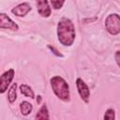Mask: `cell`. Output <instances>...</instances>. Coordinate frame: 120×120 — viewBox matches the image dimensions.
Listing matches in <instances>:
<instances>
[{
	"mask_svg": "<svg viewBox=\"0 0 120 120\" xmlns=\"http://www.w3.org/2000/svg\"><path fill=\"white\" fill-rule=\"evenodd\" d=\"M57 36L61 44L64 46L72 45L75 38L74 25L69 19L63 18L57 24Z\"/></svg>",
	"mask_w": 120,
	"mask_h": 120,
	"instance_id": "cell-1",
	"label": "cell"
},
{
	"mask_svg": "<svg viewBox=\"0 0 120 120\" xmlns=\"http://www.w3.org/2000/svg\"><path fill=\"white\" fill-rule=\"evenodd\" d=\"M51 85L53 93L62 100H69V87L68 82L60 76H54L51 79Z\"/></svg>",
	"mask_w": 120,
	"mask_h": 120,
	"instance_id": "cell-2",
	"label": "cell"
},
{
	"mask_svg": "<svg viewBox=\"0 0 120 120\" xmlns=\"http://www.w3.org/2000/svg\"><path fill=\"white\" fill-rule=\"evenodd\" d=\"M105 26L111 35H117L120 32V16L118 14H110L105 20Z\"/></svg>",
	"mask_w": 120,
	"mask_h": 120,
	"instance_id": "cell-3",
	"label": "cell"
},
{
	"mask_svg": "<svg viewBox=\"0 0 120 120\" xmlns=\"http://www.w3.org/2000/svg\"><path fill=\"white\" fill-rule=\"evenodd\" d=\"M14 70L12 68L8 69V71L4 72L2 75H1V78H0V93H5L6 90L8 89V85L10 84L11 81L13 80L14 78Z\"/></svg>",
	"mask_w": 120,
	"mask_h": 120,
	"instance_id": "cell-4",
	"label": "cell"
},
{
	"mask_svg": "<svg viewBox=\"0 0 120 120\" xmlns=\"http://www.w3.org/2000/svg\"><path fill=\"white\" fill-rule=\"evenodd\" d=\"M0 28H6V29L17 31L19 29V26L7 14L0 13Z\"/></svg>",
	"mask_w": 120,
	"mask_h": 120,
	"instance_id": "cell-5",
	"label": "cell"
},
{
	"mask_svg": "<svg viewBox=\"0 0 120 120\" xmlns=\"http://www.w3.org/2000/svg\"><path fill=\"white\" fill-rule=\"evenodd\" d=\"M76 84H77V88H78V92L82 98V100H84L85 102H88L89 100V97H90V92H89V88L86 85V83L80 78H78L76 80Z\"/></svg>",
	"mask_w": 120,
	"mask_h": 120,
	"instance_id": "cell-6",
	"label": "cell"
},
{
	"mask_svg": "<svg viewBox=\"0 0 120 120\" xmlns=\"http://www.w3.org/2000/svg\"><path fill=\"white\" fill-rule=\"evenodd\" d=\"M37 8L42 17H49L51 15V8L47 0H36Z\"/></svg>",
	"mask_w": 120,
	"mask_h": 120,
	"instance_id": "cell-7",
	"label": "cell"
},
{
	"mask_svg": "<svg viewBox=\"0 0 120 120\" xmlns=\"http://www.w3.org/2000/svg\"><path fill=\"white\" fill-rule=\"evenodd\" d=\"M30 10H31V7L27 3H22V4H19L18 6H16L15 8H13L11 9V12L18 17H23Z\"/></svg>",
	"mask_w": 120,
	"mask_h": 120,
	"instance_id": "cell-8",
	"label": "cell"
},
{
	"mask_svg": "<svg viewBox=\"0 0 120 120\" xmlns=\"http://www.w3.org/2000/svg\"><path fill=\"white\" fill-rule=\"evenodd\" d=\"M20 110H21V112L22 115H28L32 112L33 106L28 101H22L20 104Z\"/></svg>",
	"mask_w": 120,
	"mask_h": 120,
	"instance_id": "cell-9",
	"label": "cell"
},
{
	"mask_svg": "<svg viewBox=\"0 0 120 120\" xmlns=\"http://www.w3.org/2000/svg\"><path fill=\"white\" fill-rule=\"evenodd\" d=\"M36 119L38 120H43V119H49V112L46 104H43L38 113L36 114Z\"/></svg>",
	"mask_w": 120,
	"mask_h": 120,
	"instance_id": "cell-10",
	"label": "cell"
},
{
	"mask_svg": "<svg viewBox=\"0 0 120 120\" xmlns=\"http://www.w3.org/2000/svg\"><path fill=\"white\" fill-rule=\"evenodd\" d=\"M20 90H21V93L22 95H24L25 97H28V98H34L35 95H34V92L32 90V88L26 84H21L20 85Z\"/></svg>",
	"mask_w": 120,
	"mask_h": 120,
	"instance_id": "cell-11",
	"label": "cell"
},
{
	"mask_svg": "<svg viewBox=\"0 0 120 120\" xmlns=\"http://www.w3.org/2000/svg\"><path fill=\"white\" fill-rule=\"evenodd\" d=\"M16 88H17V83H13L8 93V99L10 103H13L16 98H17V94H16Z\"/></svg>",
	"mask_w": 120,
	"mask_h": 120,
	"instance_id": "cell-12",
	"label": "cell"
},
{
	"mask_svg": "<svg viewBox=\"0 0 120 120\" xmlns=\"http://www.w3.org/2000/svg\"><path fill=\"white\" fill-rule=\"evenodd\" d=\"M51 3H52V6L54 9H59L64 5L65 0H51Z\"/></svg>",
	"mask_w": 120,
	"mask_h": 120,
	"instance_id": "cell-13",
	"label": "cell"
},
{
	"mask_svg": "<svg viewBox=\"0 0 120 120\" xmlns=\"http://www.w3.org/2000/svg\"><path fill=\"white\" fill-rule=\"evenodd\" d=\"M115 118L114 115V111L112 109H108L104 114V119H109V120H113Z\"/></svg>",
	"mask_w": 120,
	"mask_h": 120,
	"instance_id": "cell-14",
	"label": "cell"
},
{
	"mask_svg": "<svg viewBox=\"0 0 120 120\" xmlns=\"http://www.w3.org/2000/svg\"><path fill=\"white\" fill-rule=\"evenodd\" d=\"M115 60H116L117 65L120 67V52H119V51H117V52H115Z\"/></svg>",
	"mask_w": 120,
	"mask_h": 120,
	"instance_id": "cell-15",
	"label": "cell"
},
{
	"mask_svg": "<svg viewBox=\"0 0 120 120\" xmlns=\"http://www.w3.org/2000/svg\"><path fill=\"white\" fill-rule=\"evenodd\" d=\"M48 47H49V48H50V49H51V50H52V51L53 52V53H54V54H56L57 56H63V55H62L61 53H58V52H57V51H56V50H55V49H54L53 47H52V46H50V45H49Z\"/></svg>",
	"mask_w": 120,
	"mask_h": 120,
	"instance_id": "cell-16",
	"label": "cell"
}]
</instances>
